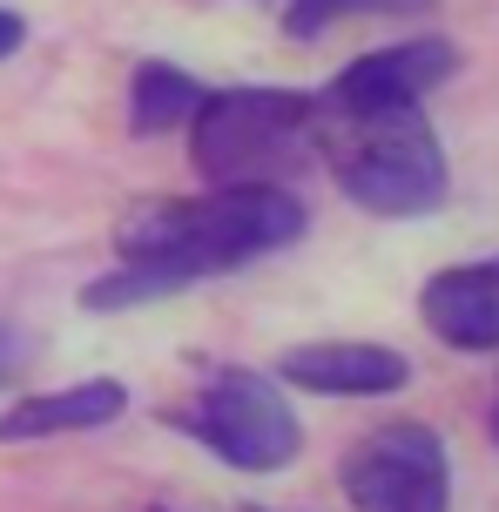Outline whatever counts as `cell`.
<instances>
[{
    "mask_svg": "<svg viewBox=\"0 0 499 512\" xmlns=\"http://www.w3.org/2000/svg\"><path fill=\"white\" fill-rule=\"evenodd\" d=\"M304 223H311L304 203L277 182H210L203 196L135 209L122 223V270L88 283L81 304L129 310V304L176 297V290L216 277V270H237V263H257V256L297 243Z\"/></svg>",
    "mask_w": 499,
    "mask_h": 512,
    "instance_id": "cell-1",
    "label": "cell"
},
{
    "mask_svg": "<svg viewBox=\"0 0 499 512\" xmlns=\"http://www.w3.org/2000/svg\"><path fill=\"white\" fill-rule=\"evenodd\" d=\"M324 115V108H317ZM331 176L371 216H425L446 203V149L419 108L392 115H324Z\"/></svg>",
    "mask_w": 499,
    "mask_h": 512,
    "instance_id": "cell-2",
    "label": "cell"
},
{
    "mask_svg": "<svg viewBox=\"0 0 499 512\" xmlns=\"http://www.w3.org/2000/svg\"><path fill=\"white\" fill-rule=\"evenodd\" d=\"M317 135V95L297 88H230L189 115V162L210 182H277Z\"/></svg>",
    "mask_w": 499,
    "mask_h": 512,
    "instance_id": "cell-3",
    "label": "cell"
},
{
    "mask_svg": "<svg viewBox=\"0 0 499 512\" xmlns=\"http://www.w3.org/2000/svg\"><path fill=\"white\" fill-rule=\"evenodd\" d=\"M176 425L203 452L237 465V472H277V465H290L304 452V425H297L290 398L270 378L237 371V364H223L216 378H203V391L176 411Z\"/></svg>",
    "mask_w": 499,
    "mask_h": 512,
    "instance_id": "cell-4",
    "label": "cell"
},
{
    "mask_svg": "<svg viewBox=\"0 0 499 512\" xmlns=\"http://www.w3.org/2000/svg\"><path fill=\"white\" fill-rule=\"evenodd\" d=\"M344 499L351 512H446L452 465L432 425H378L344 452Z\"/></svg>",
    "mask_w": 499,
    "mask_h": 512,
    "instance_id": "cell-5",
    "label": "cell"
},
{
    "mask_svg": "<svg viewBox=\"0 0 499 512\" xmlns=\"http://www.w3.org/2000/svg\"><path fill=\"white\" fill-rule=\"evenodd\" d=\"M452 68H459V48L439 41V34H419V41H398V48L358 54V61L317 95V108H324V115H392V108H419Z\"/></svg>",
    "mask_w": 499,
    "mask_h": 512,
    "instance_id": "cell-6",
    "label": "cell"
},
{
    "mask_svg": "<svg viewBox=\"0 0 499 512\" xmlns=\"http://www.w3.org/2000/svg\"><path fill=\"white\" fill-rule=\"evenodd\" d=\"M419 317L452 351H499V256L439 270L419 290Z\"/></svg>",
    "mask_w": 499,
    "mask_h": 512,
    "instance_id": "cell-7",
    "label": "cell"
},
{
    "mask_svg": "<svg viewBox=\"0 0 499 512\" xmlns=\"http://www.w3.org/2000/svg\"><path fill=\"white\" fill-rule=\"evenodd\" d=\"M277 378L297 384V391H317V398H385L412 378V364L385 351V344H297L277 358Z\"/></svg>",
    "mask_w": 499,
    "mask_h": 512,
    "instance_id": "cell-8",
    "label": "cell"
},
{
    "mask_svg": "<svg viewBox=\"0 0 499 512\" xmlns=\"http://www.w3.org/2000/svg\"><path fill=\"white\" fill-rule=\"evenodd\" d=\"M129 411V391L115 378H88V384H68V391H34L21 405L0 411V445L7 438H48V432H95L108 418Z\"/></svg>",
    "mask_w": 499,
    "mask_h": 512,
    "instance_id": "cell-9",
    "label": "cell"
},
{
    "mask_svg": "<svg viewBox=\"0 0 499 512\" xmlns=\"http://www.w3.org/2000/svg\"><path fill=\"white\" fill-rule=\"evenodd\" d=\"M203 108V88L169 68V61H142L129 88V128L135 135H169V128H189V115Z\"/></svg>",
    "mask_w": 499,
    "mask_h": 512,
    "instance_id": "cell-10",
    "label": "cell"
},
{
    "mask_svg": "<svg viewBox=\"0 0 499 512\" xmlns=\"http://www.w3.org/2000/svg\"><path fill=\"white\" fill-rule=\"evenodd\" d=\"M432 0H290V34L297 41H311V34H324V27L338 21H392V14H425Z\"/></svg>",
    "mask_w": 499,
    "mask_h": 512,
    "instance_id": "cell-11",
    "label": "cell"
},
{
    "mask_svg": "<svg viewBox=\"0 0 499 512\" xmlns=\"http://www.w3.org/2000/svg\"><path fill=\"white\" fill-rule=\"evenodd\" d=\"M21 34H27L21 14H14V7H0V54H14V48H21Z\"/></svg>",
    "mask_w": 499,
    "mask_h": 512,
    "instance_id": "cell-12",
    "label": "cell"
},
{
    "mask_svg": "<svg viewBox=\"0 0 499 512\" xmlns=\"http://www.w3.org/2000/svg\"><path fill=\"white\" fill-rule=\"evenodd\" d=\"M14 371H21V337H14V331H0V384L14 378Z\"/></svg>",
    "mask_w": 499,
    "mask_h": 512,
    "instance_id": "cell-13",
    "label": "cell"
},
{
    "mask_svg": "<svg viewBox=\"0 0 499 512\" xmlns=\"http://www.w3.org/2000/svg\"><path fill=\"white\" fill-rule=\"evenodd\" d=\"M493 445H499V391H493Z\"/></svg>",
    "mask_w": 499,
    "mask_h": 512,
    "instance_id": "cell-14",
    "label": "cell"
}]
</instances>
